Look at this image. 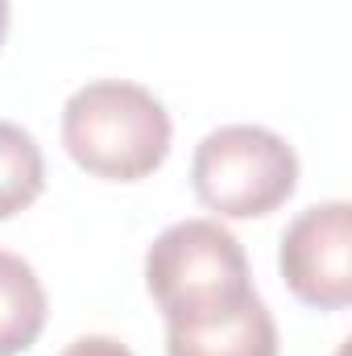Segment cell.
<instances>
[{"instance_id":"6da1fadb","label":"cell","mask_w":352,"mask_h":356,"mask_svg":"<svg viewBox=\"0 0 352 356\" xmlns=\"http://www.w3.org/2000/svg\"><path fill=\"white\" fill-rule=\"evenodd\" d=\"M145 290L166 327L216 323L257 294L241 241L220 220L170 224L145 253Z\"/></svg>"},{"instance_id":"7a4b0ae2","label":"cell","mask_w":352,"mask_h":356,"mask_svg":"<svg viewBox=\"0 0 352 356\" xmlns=\"http://www.w3.org/2000/svg\"><path fill=\"white\" fill-rule=\"evenodd\" d=\"M170 112L129 79H95L63 104V145L79 170L108 182H141L170 154Z\"/></svg>"},{"instance_id":"3957f363","label":"cell","mask_w":352,"mask_h":356,"mask_svg":"<svg viewBox=\"0 0 352 356\" xmlns=\"http://www.w3.org/2000/svg\"><path fill=\"white\" fill-rule=\"evenodd\" d=\"M199 203L224 220H257L278 211L298 186V154L262 124L211 129L191 158Z\"/></svg>"},{"instance_id":"277c9868","label":"cell","mask_w":352,"mask_h":356,"mask_svg":"<svg viewBox=\"0 0 352 356\" xmlns=\"http://www.w3.org/2000/svg\"><path fill=\"white\" fill-rule=\"evenodd\" d=\"M290 294L315 311H344L352 302V203L332 199L307 207L278 253Z\"/></svg>"},{"instance_id":"5b68a950","label":"cell","mask_w":352,"mask_h":356,"mask_svg":"<svg viewBox=\"0 0 352 356\" xmlns=\"http://www.w3.org/2000/svg\"><path fill=\"white\" fill-rule=\"evenodd\" d=\"M166 356H278V323L253 294L203 327H166Z\"/></svg>"},{"instance_id":"8992f818","label":"cell","mask_w":352,"mask_h":356,"mask_svg":"<svg viewBox=\"0 0 352 356\" xmlns=\"http://www.w3.org/2000/svg\"><path fill=\"white\" fill-rule=\"evenodd\" d=\"M46 286L33 266L0 249V356L25 353L46 327Z\"/></svg>"},{"instance_id":"52a82bcc","label":"cell","mask_w":352,"mask_h":356,"mask_svg":"<svg viewBox=\"0 0 352 356\" xmlns=\"http://www.w3.org/2000/svg\"><path fill=\"white\" fill-rule=\"evenodd\" d=\"M46 191V158L29 129L0 120V220L25 211Z\"/></svg>"},{"instance_id":"ba28073f","label":"cell","mask_w":352,"mask_h":356,"mask_svg":"<svg viewBox=\"0 0 352 356\" xmlns=\"http://www.w3.org/2000/svg\"><path fill=\"white\" fill-rule=\"evenodd\" d=\"M63 356H133V353L120 340H112V336H83V340H75Z\"/></svg>"},{"instance_id":"9c48e42d","label":"cell","mask_w":352,"mask_h":356,"mask_svg":"<svg viewBox=\"0 0 352 356\" xmlns=\"http://www.w3.org/2000/svg\"><path fill=\"white\" fill-rule=\"evenodd\" d=\"M8 38V0H0V46Z\"/></svg>"},{"instance_id":"30bf717a","label":"cell","mask_w":352,"mask_h":356,"mask_svg":"<svg viewBox=\"0 0 352 356\" xmlns=\"http://www.w3.org/2000/svg\"><path fill=\"white\" fill-rule=\"evenodd\" d=\"M340 356H344V353H340Z\"/></svg>"}]
</instances>
